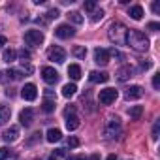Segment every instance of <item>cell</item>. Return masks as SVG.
Here are the masks:
<instances>
[{
  "label": "cell",
  "mask_w": 160,
  "mask_h": 160,
  "mask_svg": "<svg viewBox=\"0 0 160 160\" xmlns=\"http://www.w3.org/2000/svg\"><path fill=\"white\" fill-rule=\"evenodd\" d=\"M102 17H104V10H94V12H92V17H91V21H92V23H98Z\"/></svg>",
  "instance_id": "f1b7e54d"
},
{
  "label": "cell",
  "mask_w": 160,
  "mask_h": 160,
  "mask_svg": "<svg viewBox=\"0 0 160 160\" xmlns=\"http://www.w3.org/2000/svg\"><path fill=\"white\" fill-rule=\"evenodd\" d=\"M23 70H25L27 73H32V72H34V68H32L30 64H25V62H23Z\"/></svg>",
  "instance_id": "60d3db41"
},
{
  "label": "cell",
  "mask_w": 160,
  "mask_h": 160,
  "mask_svg": "<svg viewBox=\"0 0 160 160\" xmlns=\"http://www.w3.org/2000/svg\"><path fill=\"white\" fill-rule=\"evenodd\" d=\"M83 6H85L87 12H94V10H96V2H85Z\"/></svg>",
  "instance_id": "1f68e13d"
},
{
  "label": "cell",
  "mask_w": 160,
  "mask_h": 160,
  "mask_svg": "<svg viewBox=\"0 0 160 160\" xmlns=\"http://www.w3.org/2000/svg\"><path fill=\"white\" fill-rule=\"evenodd\" d=\"M25 43L30 47H38L43 43V32L42 30H27L25 32Z\"/></svg>",
  "instance_id": "3957f363"
},
{
  "label": "cell",
  "mask_w": 160,
  "mask_h": 160,
  "mask_svg": "<svg viewBox=\"0 0 160 160\" xmlns=\"http://www.w3.org/2000/svg\"><path fill=\"white\" fill-rule=\"evenodd\" d=\"M73 34H75V30H73V27H70V25H58V27L55 28V36L60 38V40H68V38H72Z\"/></svg>",
  "instance_id": "ba28073f"
},
{
  "label": "cell",
  "mask_w": 160,
  "mask_h": 160,
  "mask_svg": "<svg viewBox=\"0 0 160 160\" xmlns=\"http://www.w3.org/2000/svg\"><path fill=\"white\" fill-rule=\"evenodd\" d=\"M151 68V62L147 60V62H139V70H149Z\"/></svg>",
  "instance_id": "ab89813d"
},
{
  "label": "cell",
  "mask_w": 160,
  "mask_h": 160,
  "mask_svg": "<svg viewBox=\"0 0 160 160\" xmlns=\"http://www.w3.org/2000/svg\"><path fill=\"white\" fill-rule=\"evenodd\" d=\"M152 87H154L156 91L160 89V75H154V77H152Z\"/></svg>",
  "instance_id": "74e56055"
},
{
  "label": "cell",
  "mask_w": 160,
  "mask_h": 160,
  "mask_svg": "<svg viewBox=\"0 0 160 160\" xmlns=\"http://www.w3.org/2000/svg\"><path fill=\"white\" fill-rule=\"evenodd\" d=\"M42 111H43V113H53V111H55V100L45 98V100L42 102Z\"/></svg>",
  "instance_id": "7402d4cb"
},
{
  "label": "cell",
  "mask_w": 160,
  "mask_h": 160,
  "mask_svg": "<svg viewBox=\"0 0 160 160\" xmlns=\"http://www.w3.org/2000/svg\"><path fill=\"white\" fill-rule=\"evenodd\" d=\"M6 75H8V79H13V81H19V79L23 77V73H21L19 70H13V68H10V70L6 72Z\"/></svg>",
  "instance_id": "d4e9b609"
},
{
  "label": "cell",
  "mask_w": 160,
  "mask_h": 160,
  "mask_svg": "<svg viewBox=\"0 0 160 160\" xmlns=\"http://www.w3.org/2000/svg\"><path fill=\"white\" fill-rule=\"evenodd\" d=\"M117 96H119L117 89H104V91H100V94H98V102L104 104V106H109V104H113V102L117 100Z\"/></svg>",
  "instance_id": "5b68a950"
},
{
  "label": "cell",
  "mask_w": 160,
  "mask_h": 160,
  "mask_svg": "<svg viewBox=\"0 0 160 160\" xmlns=\"http://www.w3.org/2000/svg\"><path fill=\"white\" fill-rule=\"evenodd\" d=\"M64 154H66V149H55V152H53L55 158H60V156H64Z\"/></svg>",
  "instance_id": "8d00e7d4"
},
{
  "label": "cell",
  "mask_w": 160,
  "mask_h": 160,
  "mask_svg": "<svg viewBox=\"0 0 160 160\" xmlns=\"http://www.w3.org/2000/svg\"><path fill=\"white\" fill-rule=\"evenodd\" d=\"M147 28H149V30H152V32H156V30L160 28V25H158V23H149V25H147Z\"/></svg>",
  "instance_id": "f35d334b"
},
{
  "label": "cell",
  "mask_w": 160,
  "mask_h": 160,
  "mask_svg": "<svg viewBox=\"0 0 160 160\" xmlns=\"http://www.w3.org/2000/svg\"><path fill=\"white\" fill-rule=\"evenodd\" d=\"M47 58L49 60H53V62H64L66 60V51L62 49V47H58V45H53V47H49L47 49Z\"/></svg>",
  "instance_id": "8992f818"
},
{
  "label": "cell",
  "mask_w": 160,
  "mask_h": 160,
  "mask_svg": "<svg viewBox=\"0 0 160 160\" xmlns=\"http://www.w3.org/2000/svg\"><path fill=\"white\" fill-rule=\"evenodd\" d=\"M10 117H12V111H10V108H6V106H0V126H2V124H6V122L10 121Z\"/></svg>",
  "instance_id": "ffe728a7"
},
{
  "label": "cell",
  "mask_w": 160,
  "mask_h": 160,
  "mask_svg": "<svg viewBox=\"0 0 160 160\" xmlns=\"http://www.w3.org/2000/svg\"><path fill=\"white\" fill-rule=\"evenodd\" d=\"M66 160H87L85 156H70V158H66Z\"/></svg>",
  "instance_id": "bcb514c9"
},
{
  "label": "cell",
  "mask_w": 160,
  "mask_h": 160,
  "mask_svg": "<svg viewBox=\"0 0 160 160\" xmlns=\"http://www.w3.org/2000/svg\"><path fill=\"white\" fill-rule=\"evenodd\" d=\"M108 38L111 43L115 45H126V38H128V28L122 23H111L109 30H108Z\"/></svg>",
  "instance_id": "6da1fadb"
},
{
  "label": "cell",
  "mask_w": 160,
  "mask_h": 160,
  "mask_svg": "<svg viewBox=\"0 0 160 160\" xmlns=\"http://www.w3.org/2000/svg\"><path fill=\"white\" fill-rule=\"evenodd\" d=\"M108 160H117V156H115V154H109V156H108Z\"/></svg>",
  "instance_id": "c3c4849f"
},
{
  "label": "cell",
  "mask_w": 160,
  "mask_h": 160,
  "mask_svg": "<svg viewBox=\"0 0 160 160\" xmlns=\"http://www.w3.org/2000/svg\"><path fill=\"white\" fill-rule=\"evenodd\" d=\"M119 134H121V121L117 117H111L104 126V136L106 138H115Z\"/></svg>",
  "instance_id": "277c9868"
},
{
  "label": "cell",
  "mask_w": 160,
  "mask_h": 160,
  "mask_svg": "<svg viewBox=\"0 0 160 160\" xmlns=\"http://www.w3.org/2000/svg\"><path fill=\"white\" fill-rule=\"evenodd\" d=\"M2 138H4V141H8V143H13V141L19 138V126H10L8 130H4Z\"/></svg>",
  "instance_id": "9a60e30c"
},
{
  "label": "cell",
  "mask_w": 160,
  "mask_h": 160,
  "mask_svg": "<svg viewBox=\"0 0 160 160\" xmlns=\"http://www.w3.org/2000/svg\"><path fill=\"white\" fill-rule=\"evenodd\" d=\"M75 91H77L75 83H66V85L62 87V96L70 98V96H73V94H75Z\"/></svg>",
  "instance_id": "44dd1931"
},
{
  "label": "cell",
  "mask_w": 160,
  "mask_h": 160,
  "mask_svg": "<svg viewBox=\"0 0 160 160\" xmlns=\"http://www.w3.org/2000/svg\"><path fill=\"white\" fill-rule=\"evenodd\" d=\"M42 77H43V81L49 83V85H55L58 81V72L51 66H43L42 68Z\"/></svg>",
  "instance_id": "52a82bcc"
},
{
  "label": "cell",
  "mask_w": 160,
  "mask_h": 160,
  "mask_svg": "<svg viewBox=\"0 0 160 160\" xmlns=\"http://www.w3.org/2000/svg\"><path fill=\"white\" fill-rule=\"evenodd\" d=\"M79 117H75V115H70V117H66V128L70 130V132H73V130H77L79 128Z\"/></svg>",
  "instance_id": "2e32d148"
},
{
  "label": "cell",
  "mask_w": 160,
  "mask_h": 160,
  "mask_svg": "<svg viewBox=\"0 0 160 160\" xmlns=\"http://www.w3.org/2000/svg\"><path fill=\"white\" fill-rule=\"evenodd\" d=\"M70 115H75V108L73 106H70V108L64 109V117H70Z\"/></svg>",
  "instance_id": "e575fe53"
},
{
  "label": "cell",
  "mask_w": 160,
  "mask_h": 160,
  "mask_svg": "<svg viewBox=\"0 0 160 160\" xmlns=\"http://www.w3.org/2000/svg\"><path fill=\"white\" fill-rule=\"evenodd\" d=\"M141 113H143V108H141V106H132V108L128 109V115H130L132 121H138V119L141 117Z\"/></svg>",
  "instance_id": "603a6c76"
},
{
  "label": "cell",
  "mask_w": 160,
  "mask_h": 160,
  "mask_svg": "<svg viewBox=\"0 0 160 160\" xmlns=\"http://www.w3.org/2000/svg\"><path fill=\"white\" fill-rule=\"evenodd\" d=\"M6 43H8V38H6V36H2V34H0V49H2V47H4Z\"/></svg>",
  "instance_id": "b9f144b4"
},
{
  "label": "cell",
  "mask_w": 160,
  "mask_h": 160,
  "mask_svg": "<svg viewBox=\"0 0 160 160\" xmlns=\"http://www.w3.org/2000/svg\"><path fill=\"white\" fill-rule=\"evenodd\" d=\"M68 145H70V147H79V139H77V138H73V136H72V138H70V139H68Z\"/></svg>",
  "instance_id": "d590c367"
},
{
  "label": "cell",
  "mask_w": 160,
  "mask_h": 160,
  "mask_svg": "<svg viewBox=\"0 0 160 160\" xmlns=\"http://www.w3.org/2000/svg\"><path fill=\"white\" fill-rule=\"evenodd\" d=\"M126 43L136 51H147L149 49V38L141 30H128Z\"/></svg>",
  "instance_id": "7a4b0ae2"
},
{
  "label": "cell",
  "mask_w": 160,
  "mask_h": 160,
  "mask_svg": "<svg viewBox=\"0 0 160 160\" xmlns=\"http://www.w3.org/2000/svg\"><path fill=\"white\" fill-rule=\"evenodd\" d=\"M21 96H23L25 100H28V102L36 100V96H38V89H36V85H34V83H27V85L21 89Z\"/></svg>",
  "instance_id": "9c48e42d"
},
{
  "label": "cell",
  "mask_w": 160,
  "mask_h": 160,
  "mask_svg": "<svg viewBox=\"0 0 160 160\" xmlns=\"http://www.w3.org/2000/svg\"><path fill=\"white\" fill-rule=\"evenodd\" d=\"M73 55H75L77 58H85V57H87V49L81 47V45H77V47H73Z\"/></svg>",
  "instance_id": "4316f807"
},
{
  "label": "cell",
  "mask_w": 160,
  "mask_h": 160,
  "mask_svg": "<svg viewBox=\"0 0 160 160\" xmlns=\"http://www.w3.org/2000/svg\"><path fill=\"white\" fill-rule=\"evenodd\" d=\"M158 132H160V121H156L152 126V139H158Z\"/></svg>",
  "instance_id": "4dcf8cb0"
},
{
  "label": "cell",
  "mask_w": 160,
  "mask_h": 160,
  "mask_svg": "<svg viewBox=\"0 0 160 160\" xmlns=\"http://www.w3.org/2000/svg\"><path fill=\"white\" fill-rule=\"evenodd\" d=\"M60 138H62V132H60L58 128H49V130H47V141H49V143L60 141Z\"/></svg>",
  "instance_id": "e0dca14e"
},
{
  "label": "cell",
  "mask_w": 160,
  "mask_h": 160,
  "mask_svg": "<svg viewBox=\"0 0 160 160\" xmlns=\"http://www.w3.org/2000/svg\"><path fill=\"white\" fill-rule=\"evenodd\" d=\"M152 12H154V13L160 12V2H152Z\"/></svg>",
  "instance_id": "f6af8a7d"
},
{
  "label": "cell",
  "mask_w": 160,
  "mask_h": 160,
  "mask_svg": "<svg viewBox=\"0 0 160 160\" xmlns=\"http://www.w3.org/2000/svg\"><path fill=\"white\" fill-rule=\"evenodd\" d=\"M68 75L73 79V81H77V79L81 77V68H79L77 64H70L68 66Z\"/></svg>",
  "instance_id": "d6986e66"
},
{
  "label": "cell",
  "mask_w": 160,
  "mask_h": 160,
  "mask_svg": "<svg viewBox=\"0 0 160 160\" xmlns=\"http://www.w3.org/2000/svg\"><path fill=\"white\" fill-rule=\"evenodd\" d=\"M19 121H21V124H23V126H30V124H32V121H34V111H32L30 108L23 109V111L19 113Z\"/></svg>",
  "instance_id": "4fadbf2b"
},
{
  "label": "cell",
  "mask_w": 160,
  "mask_h": 160,
  "mask_svg": "<svg viewBox=\"0 0 160 160\" xmlns=\"http://www.w3.org/2000/svg\"><path fill=\"white\" fill-rule=\"evenodd\" d=\"M89 160H100V154H92V156H91Z\"/></svg>",
  "instance_id": "7dc6e473"
},
{
  "label": "cell",
  "mask_w": 160,
  "mask_h": 160,
  "mask_svg": "<svg viewBox=\"0 0 160 160\" xmlns=\"http://www.w3.org/2000/svg\"><path fill=\"white\" fill-rule=\"evenodd\" d=\"M8 81V75H6V72H0V83H6Z\"/></svg>",
  "instance_id": "ee69618b"
},
{
  "label": "cell",
  "mask_w": 160,
  "mask_h": 160,
  "mask_svg": "<svg viewBox=\"0 0 160 160\" xmlns=\"http://www.w3.org/2000/svg\"><path fill=\"white\" fill-rule=\"evenodd\" d=\"M19 57H21V58H23V62H25V60H28V58H30V53H28L27 49H21V51H19Z\"/></svg>",
  "instance_id": "d6a6232c"
},
{
  "label": "cell",
  "mask_w": 160,
  "mask_h": 160,
  "mask_svg": "<svg viewBox=\"0 0 160 160\" xmlns=\"http://www.w3.org/2000/svg\"><path fill=\"white\" fill-rule=\"evenodd\" d=\"M143 96V89L139 87V85H132V87H128L126 91H124V98L126 100H138V98H141Z\"/></svg>",
  "instance_id": "8fae6325"
},
{
  "label": "cell",
  "mask_w": 160,
  "mask_h": 160,
  "mask_svg": "<svg viewBox=\"0 0 160 160\" xmlns=\"http://www.w3.org/2000/svg\"><path fill=\"white\" fill-rule=\"evenodd\" d=\"M40 136H42V134H40V132H36V134H34V138H32V139H28V145H32L34 141H38V139H40Z\"/></svg>",
  "instance_id": "7bdbcfd3"
},
{
  "label": "cell",
  "mask_w": 160,
  "mask_h": 160,
  "mask_svg": "<svg viewBox=\"0 0 160 160\" xmlns=\"http://www.w3.org/2000/svg\"><path fill=\"white\" fill-rule=\"evenodd\" d=\"M115 75H117L119 81H128V79L134 75V68H132V66H128V64H126V66H121V68L117 70V73H115Z\"/></svg>",
  "instance_id": "7c38bea8"
},
{
  "label": "cell",
  "mask_w": 160,
  "mask_h": 160,
  "mask_svg": "<svg viewBox=\"0 0 160 160\" xmlns=\"http://www.w3.org/2000/svg\"><path fill=\"white\" fill-rule=\"evenodd\" d=\"M58 17V10H49L47 12V19H57Z\"/></svg>",
  "instance_id": "836d02e7"
},
{
  "label": "cell",
  "mask_w": 160,
  "mask_h": 160,
  "mask_svg": "<svg viewBox=\"0 0 160 160\" xmlns=\"http://www.w3.org/2000/svg\"><path fill=\"white\" fill-rule=\"evenodd\" d=\"M49 160H57V158H55V156H51V158H49Z\"/></svg>",
  "instance_id": "681fc988"
},
{
  "label": "cell",
  "mask_w": 160,
  "mask_h": 160,
  "mask_svg": "<svg viewBox=\"0 0 160 160\" xmlns=\"http://www.w3.org/2000/svg\"><path fill=\"white\" fill-rule=\"evenodd\" d=\"M68 21H72L73 25H81L83 23V15L79 12H68Z\"/></svg>",
  "instance_id": "cb8c5ba5"
},
{
  "label": "cell",
  "mask_w": 160,
  "mask_h": 160,
  "mask_svg": "<svg viewBox=\"0 0 160 160\" xmlns=\"http://www.w3.org/2000/svg\"><path fill=\"white\" fill-rule=\"evenodd\" d=\"M109 57H115V58H119V60L124 58V55H122L121 51H117V49H109Z\"/></svg>",
  "instance_id": "f546056e"
},
{
  "label": "cell",
  "mask_w": 160,
  "mask_h": 160,
  "mask_svg": "<svg viewBox=\"0 0 160 160\" xmlns=\"http://www.w3.org/2000/svg\"><path fill=\"white\" fill-rule=\"evenodd\" d=\"M12 156V151L8 147H0V160H8Z\"/></svg>",
  "instance_id": "83f0119b"
},
{
  "label": "cell",
  "mask_w": 160,
  "mask_h": 160,
  "mask_svg": "<svg viewBox=\"0 0 160 160\" xmlns=\"http://www.w3.org/2000/svg\"><path fill=\"white\" fill-rule=\"evenodd\" d=\"M128 15H130V17H132L134 21H139V19L143 17V8L136 4V6H132V8L128 10Z\"/></svg>",
  "instance_id": "ac0fdd59"
},
{
  "label": "cell",
  "mask_w": 160,
  "mask_h": 160,
  "mask_svg": "<svg viewBox=\"0 0 160 160\" xmlns=\"http://www.w3.org/2000/svg\"><path fill=\"white\" fill-rule=\"evenodd\" d=\"M108 79H109V75H108L106 72H98V70H94V72L89 73V81H91V83H106Z\"/></svg>",
  "instance_id": "5bb4252c"
},
{
  "label": "cell",
  "mask_w": 160,
  "mask_h": 160,
  "mask_svg": "<svg viewBox=\"0 0 160 160\" xmlns=\"http://www.w3.org/2000/svg\"><path fill=\"white\" fill-rule=\"evenodd\" d=\"M109 49H102V47H98V49H94V62L96 64H102V66H106L108 62H109Z\"/></svg>",
  "instance_id": "30bf717a"
},
{
  "label": "cell",
  "mask_w": 160,
  "mask_h": 160,
  "mask_svg": "<svg viewBox=\"0 0 160 160\" xmlns=\"http://www.w3.org/2000/svg\"><path fill=\"white\" fill-rule=\"evenodd\" d=\"M15 57H17V51H13V49H6L4 51V60L10 64V62H13L15 60Z\"/></svg>",
  "instance_id": "484cf974"
}]
</instances>
